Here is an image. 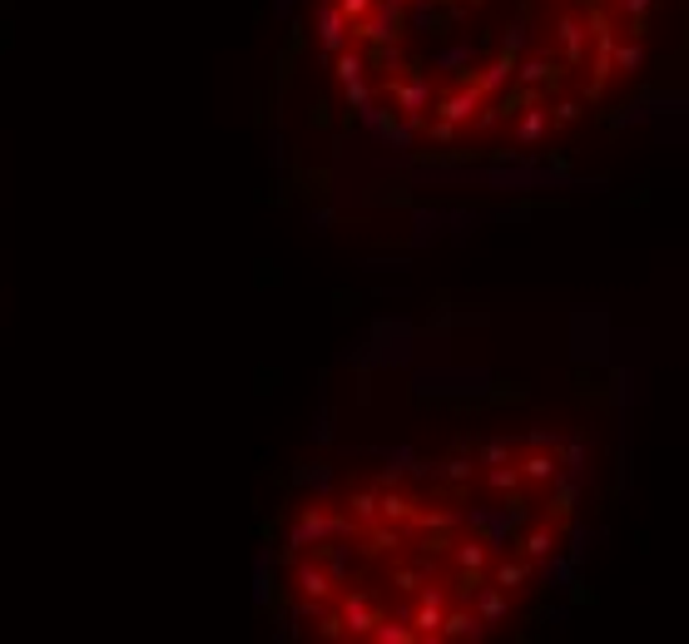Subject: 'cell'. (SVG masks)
<instances>
[{"label": "cell", "mask_w": 689, "mask_h": 644, "mask_svg": "<svg viewBox=\"0 0 689 644\" xmlns=\"http://www.w3.org/2000/svg\"><path fill=\"white\" fill-rule=\"evenodd\" d=\"M669 0H308L327 89L417 164L566 149L645 80Z\"/></svg>", "instance_id": "cell-2"}, {"label": "cell", "mask_w": 689, "mask_h": 644, "mask_svg": "<svg viewBox=\"0 0 689 644\" xmlns=\"http://www.w3.org/2000/svg\"><path fill=\"white\" fill-rule=\"evenodd\" d=\"M591 496V441L550 417L323 462L273 526V610L308 640L506 634L575 575Z\"/></svg>", "instance_id": "cell-1"}]
</instances>
